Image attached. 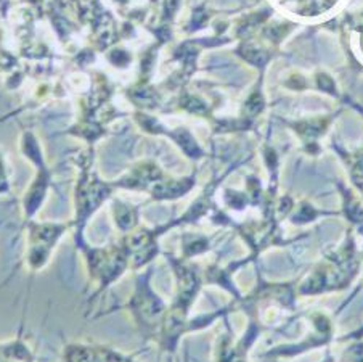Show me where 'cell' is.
<instances>
[{"instance_id":"obj_1","label":"cell","mask_w":363,"mask_h":362,"mask_svg":"<svg viewBox=\"0 0 363 362\" xmlns=\"http://www.w3.org/2000/svg\"><path fill=\"white\" fill-rule=\"evenodd\" d=\"M153 265H147L142 270H135L134 290L129 300L119 307L129 314L130 321L143 340L155 341L167 312V301L153 287Z\"/></svg>"},{"instance_id":"obj_2","label":"cell","mask_w":363,"mask_h":362,"mask_svg":"<svg viewBox=\"0 0 363 362\" xmlns=\"http://www.w3.org/2000/svg\"><path fill=\"white\" fill-rule=\"evenodd\" d=\"M77 250L82 253V259L86 263L89 282L95 285L89 300L90 303L113 287L130 269L129 253L121 240L105 246H92L86 241Z\"/></svg>"},{"instance_id":"obj_3","label":"cell","mask_w":363,"mask_h":362,"mask_svg":"<svg viewBox=\"0 0 363 362\" xmlns=\"http://www.w3.org/2000/svg\"><path fill=\"white\" fill-rule=\"evenodd\" d=\"M24 231H26L24 264L29 273L38 274L52 263L65 235L72 232V221H40L35 217L24 224Z\"/></svg>"},{"instance_id":"obj_4","label":"cell","mask_w":363,"mask_h":362,"mask_svg":"<svg viewBox=\"0 0 363 362\" xmlns=\"http://www.w3.org/2000/svg\"><path fill=\"white\" fill-rule=\"evenodd\" d=\"M116 189L114 184L103 182V180L92 177L90 174L84 172L77 180L74 189V216H72V237H74L76 248L86 243L84 231L89 221L99 213V209L113 197Z\"/></svg>"},{"instance_id":"obj_5","label":"cell","mask_w":363,"mask_h":362,"mask_svg":"<svg viewBox=\"0 0 363 362\" xmlns=\"http://www.w3.org/2000/svg\"><path fill=\"white\" fill-rule=\"evenodd\" d=\"M33 165L38 168V172H35L31 185H28V189L21 198V214L24 224L38 217L40 209L45 204L48 190H50V171L47 169L44 158L34 161Z\"/></svg>"},{"instance_id":"obj_6","label":"cell","mask_w":363,"mask_h":362,"mask_svg":"<svg viewBox=\"0 0 363 362\" xmlns=\"http://www.w3.org/2000/svg\"><path fill=\"white\" fill-rule=\"evenodd\" d=\"M0 362H38L31 345L23 335V327L15 336L0 341Z\"/></svg>"},{"instance_id":"obj_7","label":"cell","mask_w":363,"mask_h":362,"mask_svg":"<svg viewBox=\"0 0 363 362\" xmlns=\"http://www.w3.org/2000/svg\"><path fill=\"white\" fill-rule=\"evenodd\" d=\"M60 362H105L99 343L68 341L63 345Z\"/></svg>"},{"instance_id":"obj_8","label":"cell","mask_w":363,"mask_h":362,"mask_svg":"<svg viewBox=\"0 0 363 362\" xmlns=\"http://www.w3.org/2000/svg\"><path fill=\"white\" fill-rule=\"evenodd\" d=\"M110 214L118 231L125 235L140 226V209L123 200H111Z\"/></svg>"},{"instance_id":"obj_9","label":"cell","mask_w":363,"mask_h":362,"mask_svg":"<svg viewBox=\"0 0 363 362\" xmlns=\"http://www.w3.org/2000/svg\"><path fill=\"white\" fill-rule=\"evenodd\" d=\"M193 187L191 179H179V180H166L161 179L150 189V195L155 202H169L177 200V198L186 195Z\"/></svg>"},{"instance_id":"obj_10","label":"cell","mask_w":363,"mask_h":362,"mask_svg":"<svg viewBox=\"0 0 363 362\" xmlns=\"http://www.w3.org/2000/svg\"><path fill=\"white\" fill-rule=\"evenodd\" d=\"M172 137L174 141L180 145V148L184 150L186 155L191 156V158H196V156L201 155V148H199V145L196 143V141L193 138V136L189 131H184V129L175 131Z\"/></svg>"},{"instance_id":"obj_11","label":"cell","mask_w":363,"mask_h":362,"mask_svg":"<svg viewBox=\"0 0 363 362\" xmlns=\"http://www.w3.org/2000/svg\"><path fill=\"white\" fill-rule=\"evenodd\" d=\"M100 351L105 358V362H140L134 354L125 353L123 349H118L110 345H103V343H99Z\"/></svg>"},{"instance_id":"obj_12","label":"cell","mask_w":363,"mask_h":362,"mask_svg":"<svg viewBox=\"0 0 363 362\" xmlns=\"http://www.w3.org/2000/svg\"><path fill=\"white\" fill-rule=\"evenodd\" d=\"M11 192V184H10V172L9 166L5 163V156L0 152V197L9 195Z\"/></svg>"},{"instance_id":"obj_13","label":"cell","mask_w":363,"mask_h":362,"mask_svg":"<svg viewBox=\"0 0 363 362\" xmlns=\"http://www.w3.org/2000/svg\"><path fill=\"white\" fill-rule=\"evenodd\" d=\"M241 55L245 57V60H247V62L252 63V65H265V62H267V55L262 50H257V48L254 47H243L241 48Z\"/></svg>"},{"instance_id":"obj_14","label":"cell","mask_w":363,"mask_h":362,"mask_svg":"<svg viewBox=\"0 0 363 362\" xmlns=\"http://www.w3.org/2000/svg\"><path fill=\"white\" fill-rule=\"evenodd\" d=\"M217 362H246V361L240 353H237L235 349L227 346L225 343H222L219 356H217Z\"/></svg>"},{"instance_id":"obj_15","label":"cell","mask_w":363,"mask_h":362,"mask_svg":"<svg viewBox=\"0 0 363 362\" xmlns=\"http://www.w3.org/2000/svg\"><path fill=\"white\" fill-rule=\"evenodd\" d=\"M264 108V100L262 97L259 94H254L250 100L246 102V106L245 110L247 114H251V116H256L257 113H261V110Z\"/></svg>"},{"instance_id":"obj_16","label":"cell","mask_w":363,"mask_h":362,"mask_svg":"<svg viewBox=\"0 0 363 362\" xmlns=\"http://www.w3.org/2000/svg\"><path fill=\"white\" fill-rule=\"evenodd\" d=\"M184 106L186 108V110L193 111V113H203V111H206V105L203 104L201 100L195 99V97H189V99L184 102Z\"/></svg>"},{"instance_id":"obj_17","label":"cell","mask_w":363,"mask_h":362,"mask_svg":"<svg viewBox=\"0 0 363 362\" xmlns=\"http://www.w3.org/2000/svg\"><path fill=\"white\" fill-rule=\"evenodd\" d=\"M317 81H318V87L322 90H326V92H331V94L335 92V84H333L331 77L325 76V75H320Z\"/></svg>"}]
</instances>
